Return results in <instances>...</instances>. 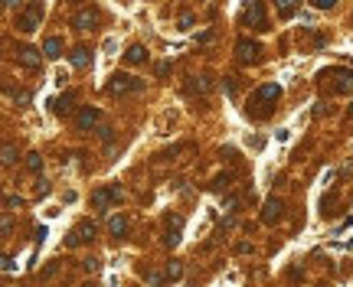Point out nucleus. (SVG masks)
Returning a JSON list of instances; mask_svg holds the SVG:
<instances>
[{"label": "nucleus", "mask_w": 353, "mask_h": 287, "mask_svg": "<svg viewBox=\"0 0 353 287\" xmlns=\"http://www.w3.org/2000/svg\"><path fill=\"white\" fill-rule=\"evenodd\" d=\"M72 101H76V95H72V91H69L66 98H59V101H56V114H66V111H69V105H72Z\"/></svg>", "instance_id": "nucleus-20"}, {"label": "nucleus", "mask_w": 353, "mask_h": 287, "mask_svg": "<svg viewBox=\"0 0 353 287\" xmlns=\"http://www.w3.org/2000/svg\"><path fill=\"white\" fill-rule=\"evenodd\" d=\"M98 118H101V111H98V108H82V111L76 114V131H82V134L95 131Z\"/></svg>", "instance_id": "nucleus-5"}, {"label": "nucleus", "mask_w": 353, "mask_h": 287, "mask_svg": "<svg viewBox=\"0 0 353 287\" xmlns=\"http://www.w3.org/2000/svg\"><path fill=\"white\" fill-rule=\"evenodd\" d=\"M17 59H20V66H26V69H39V62H43L39 49H33V46H23L20 53H17Z\"/></svg>", "instance_id": "nucleus-8"}, {"label": "nucleus", "mask_w": 353, "mask_h": 287, "mask_svg": "<svg viewBox=\"0 0 353 287\" xmlns=\"http://www.w3.org/2000/svg\"><path fill=\"white\" fill-rule=\"evenodd\" d=\"M72 26L82 30V33H85V30H95V26H98V10H95V7H82V10H76L72 13Z\"/></svg>", "instance_id": "nucleus-4"}, {"label": "nucleus", "mask_w": 353, "mask_h": 287, "mask_svg": "<svg viewBox=\"0 0 353 287\" xmlns=\"http://www.w3.org/2000/svg\"><path fill=\"white\" fill-rule=\"evenodd\" d=\"M82 287H98V284H92V281H88V284H82Z\"/></svg>", "instance_id": "nucleus-32"}, {"label": "nucleus", "mask_w": 353, "mask_h": 287, "mask_svg": "<svg viewBox=\"0 0 353 287\" xmlns=\"http://www.w3.org/2000/svg\"><path fill=\"white\" fill-rule=\"evenodd\" d=\"M314 7H320V10H331L333 0H314Z\"/></svg>", "instance_id": "nucleus-29"}, {"label": "nucleus", "mask_w": 353, "mask_h": 287, "mask_svg": "<svg viewBox=\"0 0 353 287\" xmlns=\"http://www.w3.org/2000/svg\"><path fill=\"white\" fill-rule=\"evenodd\" d=\"M124 59H128L131 66H141L144 59H147V49H144V46H131V49H128V55H124Z\"/></svg>", "instance_id": "nucleus-16"}, {"label": "nucleus", "mask_w": 353, "mask_h": 287, "mask_svg": "<svg viewBox=\"0 0 353 287\" xmlns=\"http://www.w3.org/2000/svg\"><path fill=\"white\" fill-rule=\"evenodd\" d=\"M147 281H151V284H164L167 277H164V274H157V271H154V274H147Z\"/></svg>", "instance_id": "nucleus-28"}, {"label": "nucleus", "mask_w": 353, "mask_h": 287, "mask_svg": "<svg viewBox=\"0 0 353 287\" xmlns=\"http://www.w3.org/2000/svg\"><path fill=\"white\" fill-rule=\"evenodd\" d=\"M17 157H20V147H17V144H3V147H0V163L3 166L17 163Z\"/></svg>", "instance_id": "nucleus-13"}, {"label": "nucleus", "mask_w": 353, "mask_h": 287, "mask_svg": "<svg viewBox=\"0 0 353 287\" xmlns=\"http://www.w3.org/2000/svg\"><path fill=\"white\" fill-rule=\"evenodd\" d=\"M347 118H353V105H350V111H347Z\"/></svg>", "instance_id": "nucleus-31"}, {"label": "nucleus", "mask_w": 353, "mask_h": 287, "mask_svg": "<svg viewBox=\"0 0 353 287\" xmlns=\"http://www.w3.org/2000/svg\"><path fill=\"white\" fill-rule=\"evenodd\" d=\"M43 53H46V59H59V53H62V39H59V36H49L46 46H43Z\"/></svg>", "instance_id": "nucleus-15"}, {"label": "nucleus", "mask_w": 353, "mask_h": 287, "mask_svg": "<svg viewBox=\"0 0 353 287\" xmlns=\"http://www.w3.org/2000/svg\"><path fill=\"white\" fill-rule=\"evenodd\" d=\"M258 53H262V46L252 43V39H239V46H235V55H239V62H258Z\"/></svg>", "instance_id": "nucleus-7"}, {"label": "nucleus", "mask_w": 353, "mask_h": 287, "mask_svg": "<svg viewBox=\"0 0 353 287\" xmlns=\"http://www.w3.org/2000/svg\"><path fill=\"white\" fill-rule=\"evenodd\" d=\"M69 66L72 69H88L92 66V53H88L85 46H76V49L69 53Z\"/></svg>", "instance_id": "nucleus-9"}, {"label": "nucleus", "mask_w": 353, "mask_h": 287, "mask_svg": "<svg viewBox=\"0 0 353 287\" xmlns=\"http://www.w3.org/2000/svg\"><path fill=\"white\" fill-rule=\"evenodd\" d=\"M183 274V265L180 261H170V268H167V277H180Z\"/></svg>", "instance_id": "nucleus-22"}, {"label": "nucleus", "mask_w": 353, "mask_h": 287, "mask_svg": "<svg viewBox=\"0 0 353 287\" xmlns=\"http://www.w3.org/2000/svg\"><path fill=\"white\" fill-rule=\"evenodd\" d=\"M56 271H59V261H53V265H46L43 271H39V281H49V277H53Z\"/></svg>", "instance_id": "nucleus-21"}, {"label": "nucleus", "mask_w": 353, "mask_h": 287, "mask_svg": "<svg viewBox=\"0 0 353 287\" xmlns=\"http://www.w3.org/2000/svg\"><path fill=\"white\" fill-rule=\"evenodd\" d=\"M39 17H43V3H30V7L17 17V30H20V33H33L36 26H39Z\"/></svg>", "instance_id": "nucleus-3"}, {"label": "nucleus", "mask_w": 353, "mask_h": 287, "mask_svg": "<svg viewBox=\"0 0 353 287\" xmlns=\"http://www.w3.org/2000/svg\"><path fill=\"white\" fill-rule=\"evenodd\" d=\"M278 95H281V89H278V85H262V89L252 95V101H275Z\"/></svg>", "instance_id": "nucleus-14"}, {"label": "nucleus", "mask_w": 353, "mask_h": 287, "mask_svg": "<svg viewBox=\"0 0 353 287\" xmlns=\"http://www.w3.org/2000/svg\"><path fill=\"white\" fill-rule=\"evenodd\" d=\"M154 72H157V75H160V78H164L167 72H170V62H157V69H154Z\"/></svg>", "instance_id": "nucleus-26"}, {"label": "nucleus", "mask_w": 353, "mask_h": 287, "mask_svg": "<svg viewBox=\"0 0 353 287\" xmlns=\"http://www.w3.org/2000/svg\"><path fill=\"white\" fill-rule=\"evenodd\" d=\"M121 199H124L121 186H105V189H95V193H92V206H95L98 212H105L111 202H121Z\"/></svg>", "instance_id": "nucleus-2"}, {"label": "nucleus", "mask_w": 353, "mask_h": 287, "mask_svg": "<svg viewBox=\"0 0 353 287\" xmlns=\"http://www.w3.org/2000/svg\"><path fill=\"white\" fill-rule=\"evenodd\" d=\"M26 170H30V173H39V170H43V157L30 154V157H26Z\"/></svg>", "instance_id": "nucleus-19"}, {"label": "nucleus", "mask_w": 353, "mask_h": 287, "mask_svg": "<svg viewBox=\"0 0 353 287\" xmlns=\"http://www.w3.org/2000/svg\"><path fill=\"white\" fill-rule=\"evenodd\" d=\"M3 202H7L10 209H17V206H23V196H3Z\"/></svg>", "instance_id": "nucleus-23"}, {"label": "nucleus", "mask_w": 353, "mask_h": 287, "mask_svg": "<svg viewBox=\"0 0 353 287\" xmlns=\"http://www.w3.org/2000/svg\"><path fill=\"white\" fill-rule=\"evenodd\" d=\"M190 26H193V17L183 13V17H180V30H190Z\"/></svg>", "instance_id": "nucleus-25"}, {"label": "nucleus", "mask_w": 353, "mask_h": 287, "mask_svg": "<svg viewBox=\"0 0 353 287\" xmlns=\"http://www.w3.org/2000/svg\"><path fill=\"white\" fill-rule=\"evenodd\" d=\"M95 235H98V225H95L92 219L78 222V229H76V238H78V245H82V242H95Z\"/></svg>", "instance_id": "nucleus-10"}, {"label": "nucleus", "mask_w": 353, "mask_h": 287, "mask_svg": "<svg viewBox=\"0 0 353 287\" xmlns=\"http://www.w3.org/2000/svg\"><path fill=\"white\" fill-rule=\"evenodd\" d=\"M245 26H255V30H265V7L262 3H245V17H242Z\"/></svg>", "instance_id": "nucleus-6"}, {"label": "nucleus", "mask_w": 353, "mask_h": 287, "mask_svg": "<svg viewBox=\"0 0 353 287\" xmlns=\"http://www.w3.org/2000/svg\"><path fill=\"white\" fill-rule=\"evenodd\" d=\"M278 10H281V17H291V13H294V3H278Z\"/></svg>", "instance_id": "nucleus-24"}, {"label": "nucleus", "mask_w": 353, "mask_h": 287, "mask_svg": "<svg viewBox=\"0 0 353 287\" xmlns=\"http://www.w3.org/2000/svg\"><path fill=\"white\" fill-rule=\"evenodd\" d=\"M108 232H111V235H121V232H128V219H124V215H115V219L108 222Z\"/></svg>", "instance_id": "nucleus-17"}, {"label": "nucleus", "mask_w": 353, "mask_h": 287, "mask_svg": "<svg viewBox=\"0 0 353 287\" xmlns=\"http://www.w3.org/2000/svg\"><path fill=\"white\" fill-rule=\"evenodd\" d=\"M10 268H13L10 258H7V254H0V271H10Z\"/></svg>", "instance_id": "nucleus-30"}, {"label": "nucleus", "mask_w": 353, "mask_h": 287, "mask_svg": "<svg viewBox=\"0 0 353 287\" xmlns=\"http://www.w3.org/2000/svg\"><path fill=\"white\" fill-rule=\"evenodd\" d=\"M98 265H101L98 258H85V271H95V268H98Z\"/></svg>", "instance_id": "nucleus-27"}, {"label": "nucleus", "mask_w": 353, "mask_h": 287, "mask_svg": "<svg viewBox=\"0 0 353 287\" xmlns=\"http://www.w3.org/2000/svg\"><path fill=\"white\" fill-rule=\"evenodd\" d=\"M210 89H213V78L210 75H193L187 82V91H203V95H206Z\"/></svg>", "instance_id": "nucleus-12"}, {"label": "nucleus", "mask_w": 353, "mask_h": 287, "mask_svg": "<svg viewBox=\"0 0 353 287\" xmlns=\"http://www.w3.org/2000/svg\"><path fill=\"white\" fill-rule=\"evenodd\" d=\"M17 229V222L13 215H0V238H10V232Z\"/></svg>", "instance_id": "nucleus-18"}, {"label": "nucleus", "mask_w": 353, "mask_h": 287, "mask_svg": "<svg viewBox=\"0 0 353 287\" xmlns=\"http://www.w3.org/2000/svg\"><path fill=\"white\" fill-rule=\"evenodd\" d=\"M108 91H111V95H137V91H144V82H141V78H134V75L118 72V75H111Z\"/></svg>", "instance_id": "nucleus-1"}, {"label": "nucleus", "mask_w": 353, "mask_h": 287, "mask_svg": "<svg viewBox=\"0 0 353 287\" xmlns=\"http://www.w3.org/2000/svg\"><path fill=\"white\" fill-rule=\"evenodd\" d=\"M278 215H281V199H268L262 209V219L272 225V222H278Z\"/></svg>", "instance_id": "nucleus-11"}]
</instances>
